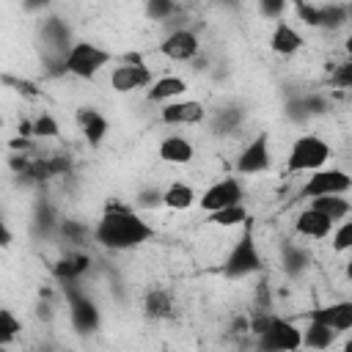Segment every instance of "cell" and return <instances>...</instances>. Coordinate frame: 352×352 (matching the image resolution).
<instances>
[{
  "mask_svg": "<svg viewBox=\"0 0 352 352\" xmlns=\"http://www.w3.org/2000/svg\"><path fill=\"white\" fill-rule=\"evenodd\" d=\"M91 234L102 248L118 250V253L135 250V248H140V245H146V242H151L157 236V231H154V226L148 220H143L132 206L118 204V201L104 206V212L96 220Z\"/></svg>",
  "mask_w": 352,
  "mask_h": 352,
  "instance_id": "6da1fadb",
  "label": "cell"
},
{
  "mask_svg": "<svg viewBox=\"0 0 352 352\" xmlns=\"http://www.w3.org/2000/svg\"><path fill=\"white\" fill-rule=\"evenodd\" d=\"M261 270H264V261H261V253H258V242L253 236V220H248L242 226V236L231 245L226 261L220 264V272L228 280H242V278H250Z\"/></svg>",
  "mask_w": 352,
  "mask_h": 352,
  "instance_id": "7a4b0ae2",
  "label": "cell"
},
{
  "mask_svg": "<svg viewBox=\"0 0 352 352\" xmlns=\"http://www.w3.org/2000/svg\"><path fill=\"white\" fill-rule=\"evenodd\" d=\"M330 157H333V146L324 138H319L314 132L300 135L292 143L289 154H286V173H314V170H322V168H327Z\"/></svg>",
  "mask_w": 352,
  "mask_h": 352,
  "instance_id": "3957f363",
  "label": "cell"
},
{
  "mask_svg": "<svg viewBox=\"0 0 352 352\" xmlns=\"http://www.w3.org/2000/svg\"><path fill=\"white\" fill-rule=\"evenodd\" d=\"M113 60V55L91 41H74L69 47V52L63 55V74H72L77 80H94L107 63Z\"/></svg>",
  "mask_w": 352,
  "mask_h": 352,
  "instance_id": "277c9868",
  "label": "cell"
},
{
  "mask_svg": "<svg viewBox=\"0 0 352 352\" xmlns=\"http://www.w3.org/2000/svg\"><path fill=\"white\" fill-rule=\"evenodd\" d=\"M300 327L283 316H267V324L256 336V352H300Z\"/></svg>",
  "mask_w": 352,
  "mask_h": 352,
  "instance_id": "5b68a950",
  "label": "cell"
},
{
  "mask_svg": "<svg viewBox=\"0 0 352 352\" xmlns=\"http://www.w3.org/2000/svg\"><path fill=\"white\" fill-rule=\"evenodd\" d=\"M63 297L69 305V322L80 336H91L99 330L102 324V311L96 305L94 297H88V292L80 289V283H66L63 286Z\"/></svg>",
  "mask_w": 352,
  "mask_h": 352,
  "instance_id": "8992f818",
  "label": "cell"
},
{
  "mask_svg": "<svg viewBox=\"0 0 352 352\" xmlns=\"http://www.w3.org/2000/svg\"><path fill=\"white\" fill-rule=\"evenodd\" d=\"M349 190H352V176L344 168H322V170L308 173V179L297 190V198L314 201V198H324V195H346Z\"/></svg>",
  "mask_w": 352,
  "mask_h": 352,
  "instance_id": "52a82bcc",
  "label": "cell"
},
{
  "mask_svg": "<svg viewBox=\"0 0 352 352\" xmlns=\"http://www.w3.org/2000/svg\"><path fill=\"white\" fill-rule=\"evenodd\" d=\"M151 82H154V74L138 55H126L124 63H118L110 72V88L116 94H135V91L148 88Z\"/></svg>",
  "mask_w": 352,
  "mask_h": 352,
  "instance_id": "ba28073f",
  "label": "cell"
},
{
  "mask_svg": "<svg viewBox=\"0 0 352 352\" xmlns=\"http://www.w3.org/2000/svg\"><path fill=\"white\" fill-rule=\"evenodd\" d=\"M236 204H245V190L236 176H223L198 195V206L204 214H212V212H220Z\"/></svg>",
  "mask_w": 352,
  "mask_h": 352,
  "instance_id": "9c48e42d",
  "label": "cell"
},
{
  "mask_svg": "<svg viewBox=\"0 0 352 352\" xmlns=\"http://www.w3.org/2000/svg\"><path fill=\"white\" fill-rule=\"evenodd\" d=\"M234 168H236V173H242V176H258V173H267V170L272 168L270 135H267V132H258L256 138H250V140L242 146V151H239Z\"/></svg>",
  "mask_w": 352,
  "mask_h": 352,
  "instance_id": "30bf717a",
  "label": "cell"
},
{
  "mask_svg": "<svg viewBox=\"0 0 352 352\" xmlns=\"http://www.w3.org/2000/svg\"><path fill=\"white\" fill-rule=\"evenodd\" d=\"M302 319L324 324L333 333L344 336L346 330H352V302L349 300H336V302H327V305H314L302 314Z\"/></svg>",
  "mask_w": 352,
  "mask_h": 352,
  "instance_id": "8fae6325",
  "label": "cell"
},
{
  "mask_svg": "<svg viewBox=\"0 0 352 352\" xmlns=\"http://www.w3.org/2000/svg\"><path fill=\"white\" fill-rule=\"evenodd\" d=\"M160 121L165 126H195V124L209 121V110L198 99H176V102L162 104Z\"/></svg>",
  "mask_w": 352,
  "mask_h": 352,
  "instance_id": "7c38bea8",
  "label": "cell"
},
{
  "mask_svg": "<svg viewBox=\"0 0 352 352\" xmlns=\"http://www.w3.org/2000/svg\"><path fill=\"white\" fill-rule=\"evenodd\" d=\"M198 52H201V38H198V33L190 30V28H176V30H170V33L160 41V55H165V58L173 60V63L192 60Z\"/></svg>",
  "mask_w": 352,
  "mask_h": 352,
  "instance_id": "4fadbf2b",
  "label": "cell"
},
{
  "mask_svg": "<svg viewBox=\"0 0 352 352\" xmlns=\"http://www.w3.org/2000/svg\"><path fill=\"white\" fill-rule=\"evenodd\" d=\"M143 314L154 322H170L179 316V302L173 289L168 286H151L143 297Z\"/></svg>",
  "mask_w": 352,
  "mask_h": 352,
  "instance_id": "5bb4252c",
  "label": "cell"
},
{
  "mask_svg": "<svg viewBox=\"0 0 352 352\" xmlns=\"http://www.w3.org/2000/svg\"><path fill=\"white\" fill-rule=\"evenodd\" d=\"M41 41L47 44V50H50V55L55 58V63L63 66V55H66L69 47L74 44V41H72V28H69L63 19H58V16H47V19L41 22Z\"/></svg>",
  "mask_w": 352,
  "mask_h": 352,
  "instance_id": "9a60e30c",
  "label": "cell"
},
{
  "mask_svg": "<svg viewBox=\"0 0 352 352\" xmlns=\"http://www.w3.org/2000/svg\"><path fill=\"white\" fill-rule=\"evenodd\" d=\"M302 44H305L302 33H300L292 22H286V16H283V19H278V22L272 25L270 50H272L275 55H280V58H292V55H297V52L302 50Z\"/></svg>",
  "mask_w": 352,
  "mask_h": 352,
  "instance_id": "2e32d148",
  "label": "cell"
},
{
  "mask_svg": "<svg viewBox=\"0 0 352 352\" xmlns=\"http://www.w3.org/2000/svg\"><path fill=\"white\" fill-rule=\"evenodd\" d=\"M74 118H77V126H80V132H82V138H85V143L88 146H102V140L107 138V132H110V124H107V118H104V113L102 110H96V107H77V113H74Z\"/></svg>",
  "mask_w": 352,
  "mask_h": 352,
  "instance_id": "e0dca14e",
  "label": "cell"
},
{
  "mask_svg": "<svg viewBox=\"0 0 352 352\" xmlns=\"http://www.w3.org/2000/svg\"><path fill=\"white\" fill-rule=\"evenodd\" d=\"M91 270V256L82 253V250H69L66 256H60L55 264H52V275L60 286L66 283H80L82 275Z\"/></svg>",
  "mask_w": 352,
  "mask_h": 352,
  "instance_id": "ac0fdd59",
  "label": "cell"
},
{
  "mask_svg": "<svg viewBox=\"0 0 352 352\" xmlns=\"http://www.w3.org/2000/svg\"><path fill=\"white\" fill-rule=\"evenodd\" d=\"M187 91H190V85H187V80H184V77L165 74V77H157V80L146 88V99H148V102H154V104H168V102L182 99Z\"/></svg>",
  "mask_w": 352,
  "mask_h": 352,
  "instance_id": "d6986e66",
  "label": "cell"
},
{
  "mask_svg": "<svg viewBox=\"0 0 352 352\" xmlns=\"http://www.w3.org/2000/svg\"><path fill=\"white\" fill-rule=\"evenodd\" d=\"M294 231H297L302 239H327V236H330V231H333V223H330L322 212H316V209L305 206V209H300V212H297Z\"/></svg>",
  "mask_w": 352,
  "mask_h": 352,
  "instance_id": "ffe728a7",
  "label": "cell"
},
{
  "mask_svg": "<svg viewBox=\"0 0 352 352\" xmlns=\"http://www.w3.org/2000/svg\"><path fill=\"white\" fill-rule=\"evenodd\" d=\"M157 157L168 165H187L195 157V146L184 135H168L157 146Z\"/></svg>",
  "mask_w": 352,
  "mask_h": 352,
  "instance_id": "44dd1931",
  "label": "cell"
},
{
  "mask_svg": "<svg viewBox=\"0 0 352 352\" xmlns=\"http://www.w3.org/2000/svg\"><path fill=\"white\" fill-rule=\"evenodd\" d=\"M311 250L308 248H302L300 242H294V239H286L283 245H280V264H283V272L289 275V278H300V275H305L308 270H311Z\"/></svg>",
  "mask_w": 352,
  "mask_h": 352,
  "instance_id": "7402d4cb",
  "label": "cell"
},
{
  "mask_svg": "<svg viewBox=\"0 0 352 352\" xmlns=\"http://www.w3.org/2000/svg\"><path fill=\"white\" fill-rule=\"evenodd\" d=\"M300 341H302V349L324 352V349H330V346L338 341V333H333V330L324 327V324L305 322V327H300Z\"/></svg>",
  "mask_w": 352,
  "mask_h": 352,
  "instance_id": "603a6c76",
  "label": "cell"
},
{
  "mask_svg": "<svg viewBox=\"0 0 352 352\" xmlns=\"http://www.w3.org/2000/svg\"><path fill=\"white\" fill-rule=\"evenodd\" d=\"M195 201H198V195H195V190H192L187 182H170V184L162 190V206H165V209L184 212V209H190Z\"/></svg>",
  "mask_w": 352,
  "mask_h": 352,
  "instance_id": "cb8c5ba5",
  "label": "cell"
},
{
  "mask_svg": "<svg viewBox=\"0 0 352 352\" xmlns=\"http://www.w3.org/2000/svg\"><path fill=\"white\" fill-rule=\"evenodd\" d=\"M308 206L316 209V212H322L333 226L341 223V220H346L349 212H352V204H349L346 195H324V198H314Z\"/></svg>",
  "mask_w": 352,
  "mask_h": 352,
  "instance_id": "d4e9b609",
  "label": "cell"
},
{
  "mask_svg": "<svg viewBox=\"0 0 352 352\" xmlns=\"http://www.w3.org/2000/svg\"><path fill=\"white\" fill-rule=\"evenodd\" d=\"M242 116L245 113L236 104H228V107L214 110V116H212V132L214 135H231V132H236L242 126Z\"/></svg>",
  "mask_w": 352,
  "mask_h": 352,
  "instance_id": "484cf974",
  "label": "cell"
},
{
  "mask_svg": "<svg viewBox=\"0 0 352 352\" xmlns=\"http://www.w3.org/2000/svg\"><path fill=\"white\" fill-rule=\"evenodd\" d=\"M248 220H250V212H248L245 204H236V206H228V209H220V212L206 214V223H209V226H220V228L245 226Z\"/></svg>",
  "mask_w": 352,
  "mask_h": 352,
  "instance_id": "4316f807",
  "label": "cell"
},
{
  "mask_svg": "<svg viewBox=\"0 0 352 352\" xmlns=\"http://www.w3.org/2000/svg\"><path fill=\"white\" fill-rule=\"evenodd\" d=\"M349 22V6L346 3H322L319 6V28L338 30Z\"/></svg>",
  "mask_w": 352,
  "mask_h": 352,
  "instance_id": "83f0119b",
  "label": "cell"
},
{
  "mask_svg": "<svg viewBox=\"0 0 352 352\" xmlns=\"http://www.w3.org/2000/svg\"><path fill=\"white\" fill-rule=\"evenodd\" d=\"M19 333H22V322L16 319V314L11 308H0V349L16 341Z\"/></svg>",
  "mask_w": 352,
  "mask_h": 352,
  "instance_id": "f1b7e54d",
  "label": "cell"
},
{
  "mask_svg": "<svg viewBox=\"0 0 352 352\" xmlns=\"http://www.w3.org/2000/svg\"><path fill=\"white\" fill-rule=\"evenodd\" d=\"M330 248L336 253H346L352 248V220H341L330 231Z\"/></svg>",
  "mask_w": 352,
  "mask_h": 352,
  "instance_id": "f546056e",
  "label": "cell"
},
{
  "mask_svg": "<svg viewBox=\"0 0 352 352\" xmlns=\"http://www.w3.org/2000/svg\"><path fill=\"white\" fill-rule=\"evenodd\" d=\"M60 135V124H58V118L52 116V113H38L36 118H33V140L36 138H58Z\"/></svg>",
  "mask_w": 352,
  "mask_h": 352,
  "instance_id": "4dcf8cb0",
  "label": "cell"
},
{
  "mask_svg": "<svg viewBox=\"0 0 352 352\" xmlns=\"http://www.w3.org/2000/svg\"><path fill=\"white\" fill-rule=\"evenodd\" d=\"M327 72H330V85L333 88H349L352 85V63L349 60H341V63H333V66H327Z\"/></svg>",
  "mask_w": 352,
  "mask_h": 352,
  "instance_id": "1f68e13d",
  "label": "cell"
},
{
  "mask_svg": "<svg viewBox=\"0 0 352 352\" xmlns=\"http://www.w3.org/2000/svg\"><path fill=\"white\" fill-rule=\"evenodd\" d=\"M58 234L72 245H82V239L88 236V228L82 223H77V220H60L58 223Z\"/></svg>",
  "mask_w": 352,
  "mask_h": 352,
  "instance_id": "d6a6232c",
  "label": "cell"
},
{
  "mask_svg": "<svg viewBox=\"0 0 352 352\" xmlns=\"http://www.w3.org/2000/svg\"><path fill=\"white\" fill-rule=\"evenodd\" d=\"M146 14H148L154 22H162V19L173 16V14H179V6H176V3H168V0H151V3L146 6Z\"/></svg>",
  "mask_w": 352,
  "mask_h": 352,
  "instance_id": "836d02e7",
  "label": "cell"
},
{
  "mask_svg": "<svg viewBox=\"0 0 352 352\" xmlns=\"http://www.w3.org/2000/svg\"><path fill=\"white\" fill-rule=\"evenodd\" d=\"M135 206L138 209H160L162 206V190L160 187H146L138 192L135 198Z\"/></svg>",
  "mask_w": 352,
  "mask_h": 352,
  "instance_id": "e575fe53",
  "label": "cell"
},
{
  "mask_svg": "<svg viewBox=\"0 0 352 352\" xmlns=\"http://www.w3.org/2000/svg\"><path fill=\"white\" fill-rule=\"evenodd\" d=\"M292 8H294V14L300 16L302 25L319 28V6H314V3H294Z\"/></svg>",
  "mask_w": 352,
  "mask_h": 352,
  "instance_id": "d590c367",
  "label": "cell"
},
{
  "mask_svg": "<svg viewBox=\"0 0 352 352\" xmlns=\"http://www.w3.org/2000/svg\"><path fill=\"white\" fill-rule=\"evenodd\" d=\"M289 11V3H283V0H264V3H258V14L261 16H267V19H283V14Z\"/></svg>",
  "mask_w": 352,
  "mask_h": 352,
  "instance_id": "8d00e7d4",
  "label": "cell"
},
{
  "mask_svg": "<svg viewBox=\"0 0 352 352\" xmlns=\"http://www.w3.org/2000/svg\"><path fill=\"white\" fill-rule=\"evenodd\" d=\"M11 242H14V231H11L8 223L0 217V248L6 250V248H11Z\"/></svg>",
  "mask_w": 352,
  "mask_h": 352,
  "instance_id": "74e56055",
  "label": "cell"
},
{
  "mask_svg": "<svg viewBox=\"0 0 352 352\" xmlns=\"http://www.w3.org/2000/svg\"><path fill=\"white\" fill-rule=\"evenodd\" d=\"M36 314H38V319H47L50 322L52 319V305L50 302H38V311Z\"/></svg>",
  "mask_w": 352,
  "mask_h": 352,
  "instance_id": "f35d334b",
  "label": "cell"
},
{
  "mask_svg": "<svg viewBox=\"0 0 352 352\" xmlns=\"http://www.w3.org/2000/svg\"><path fill=\"white\" fill-rule=\"evenodd\" d=\"M0 352H6V349H0Z\"/></svg>",
  "mask_w": 352,
  "mask_h": 352,
  "instance_id": "ab89813d",
  "label": "cell"
},
{
  "mask_svg": "<svg viewBox=\"0 0 352 352\" xmlns=\"http://www.w3.org/2000/svg\"><path fill=\"white\" fill-rule=\"evenodd\" d=\"M0 217H3V214H0Z\"/></svg>",
  "mask_w": 352,
  "mask_h": 352,
  "instance_id": "60d3db41",
  "label": "cell"
}]
</instances>
